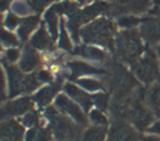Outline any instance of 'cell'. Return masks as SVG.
Listing matches in <instances>:
<instances>
[{
    "label": "cell",
    "instance_id": "15",
    "mask_svg": "<svg viewBox=\"0 0 160 141\" xmlns=\"http://www.w3.org/2000/svg\"><path fill=\"white\" fill-rule=\"evenodd\" d=\"M41 63L40 55L31 47H26L22 60L20 62V68L25 72H31L33 71L38 64Z\"/></svg>",
    "mask_w": 160,
    "mask_h": 141
},
{
    "label": "cell",
    "instance_id": "5",
    "mask_svg": "<svg viewBox=\"0 0 160 141\" xmlns=\"http://www.w3.org/2000/svg\"><path fill=\"white\" fill-rule=\"evenodd\" d=\"M128 118L139 129V130H145L149 127V125L153 121V111L152 109H149L148 106H145L143 104V101L140 99V97L134 98L128 110H127Z\"/></svg>",
    "mask_w": 160,
    "mask_h": 141
},
{
    "label": "cell",
    "instance_id": "34",
    "mask_svg": "<svg viewBox=\"0 0 160 141\" xmlns=\"http://www.w3.org/2000/svg\"><path fill=\"white\" fill-rule=\"evenodd\" d=\"M52 0H31V6L36 13H42L43 9L51 3Z\"/></svg>",
    "mask_w": 160,
    "mask_h": 141
},
{
    "label": "cell",
    "instance_id": "13",
    "mask_svg": "<svg viewBox=\"0 0 160 141\" xmlns=\"http://www.w3.org/2000/svg\"><path fill=\"white\" fill-rule=\"evenodd\" d=\"M23 127L18 121L9 120L0 125V141H22Z\"/></svg>",
    "mask_w": 160,
    "mask_h": 141
},
{
    "label": "cell",
    "instance_id": "11",
    "mask_svg": "<svg viewBox=\"0 0 160 141\" xmlns=\"http://www.w3.org/2000/svg\"><path fill=\"white\" fill-rule=\"evenodd\" d=\"M108 141H139L136 130L124 121H116L110 131Z\"/></svg>",
    "mask_w": 160,
    "mask_h": 141
},
{
    "label": "cell",
    "instance_id": "36",
    "mask_svg": "<svg viewBox=\"0 0 160 141\" xmlns=\"http://www.w3.org/2000/svg\"><path fill=\"white\" fill-rule=\"evenodd\" d=\"M20 57V51L18 48H9L6 51V60L9 62H16Z\"/></svg>",
    "mask_w": 160,
    "mask_h": 141
},
{
    "label": "cell",
    "instance_id": "31",
    "mask_svg": "<svg viewBox=\"0 0 160 141\" xmlns=\"http://www.w3.org/2000/svg\"><path fill=\"white\" fill-rule=\"evenodd\" d=\"M30 6L23 1H16L12 4V11L18 15H27L30 14Z\"/></svg>",
    "mask_w": 160,
    "mask_h": 141
},
{
    "label": "cell",
    "instance_id": "41",
    "mask_svg": "<svg viewBox=\"0 0 160 141\" xmlns=\"http://www.w3.org/2000/svg\"><path fill=\"white\" fill-rule=\"evenodd\" d=\"M36 135H37V130H36V129L28 130V133L26 134V141H35Z\"/></svg>",
    "mask_w": 160,
    "mask_h": 141
},
{
    "label": "cell",
    "instance_id": "38",
    "mask_svg": "<svg viewBox=\"0 0 160 141\" xmlns=\"http://www.w3.org/2000/svg\"><path fill=\"white\" fill-rule=\"evenodd\" d=\"M148 131H149L150 134H154V135L160 136V119L157 120L155 122H153V125H150V126L148 127Z\"/></svg>",
    "mask_w": 160,
    "mask_h": 141
},
{
    "label": "cell",
    "instance_id": "10",
    "mask_svg": "<svg viewBox=\"0 0 160 141\" xmlns=\"http://www.w3.org/2000/svg\"><path fill=\"white\" fill-rule=\"evenodd\" d=\"M31 108H32V100L28 97H23V98L16 99L14 101H10L5 106L0 108V120L5 119V118H9V117L25 114Z\"/></svg>",
    "mask_w": 160,
    "mask_h": 141
},
{
    "label": "cell",
    "instance_id": "3",
    "mask_svg": "<svg viewBox=\"0 0 160 141\" xmlns=\"http://www.w3.org/2000/svg\"><path fill=\"white\" fill-rule=\"evenodd\" d=\"M110 10V5L105 1H96L92 5L85 8L81 11H77L73 15H70V19L68 21V27L72 32V36L75 41H79V27L82 24H86L88 21L95 19L100 14L107 13Z\"/></svg>",
    "mask_w": 160,
    "mask_h": 141
},
{
    "label": "cell",
    "instance_id": "2",
    "mask_svg": "<svg viewBox=\"0 0 160 141\" xmlns=\"http://www.w3.org/2000/svg\"><path fill=\"white\" fill-rule=\"evenodd\" d=\"M116 48L123 60L134 66L140 60L144 48L139 32L133 29L122 31L116 39Z\"/></svg>",
    "mask_w": 160,
    "mask_h": 141
},
{
    "label": "cell",
    "instance_id": "48",
    "mask_svg": "<svg viewBox=\"0 0 160 141\" xmlns=\"http://www.w3.org/2000/svg\"><path fill=\"white\" fill-rule=\"evenodd\" d=\"M79 1H85V0H79Z\"/></svg>",
    "mask_w": 160,
    "mask_h": 141
},
{
    "label": "cell",
    "instance_id": "4",
    "mask_svg": "<svg viewBox=\"0 0 160 141\" xmlns=\"http://www.w3.org/2000/svg\"><path fill=\"white\" fill-rule=\"evenodd\" d=\"M136 76L145 84L154 82L159 76V64L154 52L148 50L143 57L133 66Z\"/></svg>",
    "mask_w": 160,
    "mask_h": 141
},
{
    "label": "cell",
    "instance_id": "26",
    "mask_svg": "<svg viewBox=\"0 0 160 141\" xmlns=\"http://www.w3.org/2000/svg\"><path fill=\"white\" fill-rule=\"evenodd\" d=\"M78 84L80 87H82L84 89L86 90H90V92H96V90H100L103 88V84L98 79H92V78H82L78 81Z\"/></svg>",
    "mask_w": 160,
    "mask_h": 141
},
{
    "label": "cell",
    "instance_id": "45",
    "mask_svg": "<svg viewBox=\"0 0 160 141\" xmlns=\"http://www.w3.org/2000/svg\"><path fill=\"white\" fill-rule=\"evenodd\" d=\"M2 99H4V95H2V94H0V101L2 100Z\"/></svg>",
    "mask_w": 160,
    "mask_h": 141
},
{
    "label": "cell",
    "instance_id": "30",
    "mask_svg": "<svg viewBox=\"0 0 160 141\" xmlns=\"http://www.w3.org/2000/svg\"><path fill=\"white\" fill-rule=\"evenodd\" d=\"M0 41L6 46H16L19 43L15 35H12L11 32H9L4 29H0Z\"/></svg>",
    "mask_w": 160,
    "mask_h": 141
},
{
    "label": "cell",
    "instance_id": "7",
    "mask_svg": "<svg viewBox=\"0 0 160 141\" xmlns=\"http://www.w3.org/2000/svg\"><path fill=\"white\" fill-rule=\"evenodd\" d=\"M56 106L57 109L60 110L62 113H64L65 115H68L69 118H72L74 121H77L80 125H86V117L82 111V109L80 108V105L78 103H75L74 100L69 99L67 95L60 94L57 97L56 99Z\"/></svg>",
    "mask_w": 160,
    "mask_h": 141
},
{
    "label": "cell",
    "instance_id": "1",
    "mask_svg": "<svg viewBox=\"0 0 160 141\" xmlns=\"http://www.w3.org/2000/svg\"><path fill=\"white\" fill-rule=\"evenodd\" d=\"M116 31L115 24L108 19H98L80 30V35L86 43H99L113 48V35Z\"/></svg>",
    "mask_w": 160,
    "mask_h": 141
},
{
    "label": "cell",
    "instance_id": "37",
    "mask_svg": "<svg viewBox=\"0 0 160 141\" xmlns=\"http://www.w3.org/2000/svg\"><path fill=\"white\" fill-rule=\"evenodd\" d=\"M36 76H37V78L40 79V82H51L52 81V74H51L48 71H44V69H41Z\"/></svg>",
    "mask_w": 160,
    "mask_h": 141
},
{
    "label": "cell",
    "instance_id": "22",
    "mask_svg": "<svg viewBox=\"0 0 160 141\" xmlns=\"http://www.w3.org/2000/svg\"><path fill=\"white\" fill-rule=\"evenodd\" d=\"M147 100L152 110L159 113L160 111V81L155 82L152 88L148 90Z\"/></svg>",
    "mask_w": 160,
    "mask_h": 141
},
{
    "label": "cell",
    "instance_id": "35",
    "mask_svg": "<svg viewBox=\"0 0 160 141\" xmlns=\"http://www.w3.org/2000/svg\"><path fill=\"white\" fill-rule=\"evenodd\" d=\"M19 22H20V19H19L16 15L9 14V15L6 16V19H5V26L11 30V29H15V27L19 25Z\"/></svg>",
    "mask_w": 160,
    "mask_h": 141
},
{
    "label": "cell",
    "instance_id": "39",
    "mask_svg": "<svg viewBox=\"0 0 160 141\" xmlns=\"http://www.w3.org/2000/svg\"><path fill=\"white\" fill-rule=\"evenodd\" d=\"M5 85H6L5 76H4V72L0 67V94H2V95H4V92H5Z\"/></svg>",
    "mask_w": 160,
    "mask_h": 141
},
{
    "label": "cell",
    "instance_id": "33",
    "mask_svg": "<svg viewBox=\"0 0 160 141\" xmlns=\"http://www.w3.org/2000/svg\"><path fill=\"white\" fill-rule=\"evenodd\" d=\"M35 141H53L52 133L48 129H41V130L37 131Z\"/></svg>",
    "mask_w": 160,
    "mask_h": 141
},
{
    "label": "cell",
    "instance_id": "44",
    "mask_svg": "<svg viewBox=\"0 0 160 141\" xmlns=\"http://www.w3.org/2000/svg\"><path fill=\"white\" fill-rule=\"evenodd\" d=\"M157 52H158V56L160 57V43L157 46Z\"/></svg>",
    "mask_w": 160,
    "mask_h": 141
},
{
    "label": "cell",
    "instance_id": "40",
    "mask_svg": "<svg viewBox=\"0 0 160 141\" xmlns=\"http://www.w3.org/2000/svg\"><path fill=\"white\" fill-rule=\"evenodd\" d=\"M150 13H152L153 15H158L160 18V0H155V1H154L153 9L150 10Z\"/></svg>",
    "mask_w": 160,
    "mask_h": 141
},
{
    "label": "cell",
    "instance_id": "29",
    "mask_svg": "<svg viewBox=\"0 0 160 141\" xmlns=\"http://www.w3.org/2000/svg\"><path fill=\"white\" fill-rule=\"evenodd\" d=\"M92 103L100 109V110H106L108 108V103H110V97L106 93H99L95 94L92 97Z\"/></svg>",
    "mask_w": 160,
    "mask_h": 141
},
{
    "label": "cell",
    "instance_id": "46",
    "mask_svg": "<svg viewBox=\"0 0 160 141\" xmlns=\"http://www.w3.org/2000/svg\"><path fill=\"white\" fill-rule=\"evenodd\" d=\"M0 51H1V45H0Z\"/></svg>",
    "mask_w": 160,
    "mask_h": 141
},
{
    "label": "cell",
    "instance_id": "6",
    "mask_svg": "<svg viewBox=\"0 0 160 141\" xmlns=\"http://www.w3.org/2000/svg\"><path fill=\"white\" fill-rule=\"evenodd\" d=\"M47 118L52 122L56 135L60 139H73L75 136V126L68 118L60 115L54 108H48L46 111Z\"/></svg>",
    "mask_w": 160,
    "mask_h": 141
},
{
    "label": "cell",
    "instance_id": "17",
    "mask_svg": "<svg viewBox=\"0 0 160 141\" xmlns=\"http://www.w3.org/2000/svg\"><path fill=\"white\" fill-rule=\"evenodd\" d=\"M59 87H60V83H54L53 85H49V87H44L42 88L41 90H38L33 99L36 100V103L40 105V106H46L47 104H49L51 100L53 99V97L57 94V92L59 90Z\"/></svg>",
    "mask_w": 160,
    "mask_h": 141
},
{
    "label": "cell",
    "instance_id": "19",
    "mask_svg": "<svg viewBox=\"0 0 160 141\" xmlns=\"http://www.w3.org/2000/svg\"><path fill=\"white\" fill-rule=\"evenodd\" d=\"M75 53L92 61H100L101 62V61L106 60V52L100 50V48H98V47H94V46H82V47H79L75 51Z\"/></svg>",
    "mask_w": 160,
    "mask_h": 141
},
{
    "label": "cell",
    "instance_id": "9",
    "mask_svg": "<svg viewBox=\"0 0 160 141\" xmlns=\"http://www.w3.org/2000/svg\"><path fill=\"white\" fill-rule=\"evenodd\" d=\"M150 0H115L112 6L113 14H143L149 10Z\"/></svg>",
    "mask_w": 160,
    "mask_h": 141
},
{
    "label": "cell",
    "instance_id": "27",
    "mask_svg": "<svg viewBox=\"0 0 160 141\" xmlns=\"http://www.w3.org/2000/svg\"><path fill=\"white\" fill-rule=\"evenodd\" d=\"M59 47L65 51H72V41L67 32L64 21L60 22V35H59Z\"/></svg>",
    "mask_w": 160,
    "mask_h": 141
},
{
    "label": "cell",
    "instance_id": "28",
    "mask_svg": "<svg viewBox=\"0 0 160 141\" xmlns=\"http://www.w3.org/2000/svg\"><path fill=\"white\" fill-rule=\"evenodd\" d=\"M90 120L98 126H106L108 124L107 117L101 111L100 109H94L90 111Z\"/></svg>",
    "mask_w": 160,
    "mask_h": 141
},
{
    "label": "cell",
    "instance_id": "47",
    "mask_svg": "<svg viewBox=\"0 0 160 141\" xmlns=\"http://www.w3.org/2000/svg\"><path fill=\"white\" fill-rule=\"evenodd\" d=\"M0 22H1V16H0Z\"/></svg>",
    "mask_w": 160,
    "mask_h": 141
},
{
    "label": "cell",
    "instance_id": "21",
    "mask_svg": "<svg viewBox=\"0 0 160 141\" xmlns=\"http://www.w3.org/2000/svg\"><path fill=\"white\" fill-rule=\"evenodd\" d=\"M107 136V129L106 126H91L89 127L84 135H82V141H105Z\"/></svg>",
    "mask_w": 160,
    "mask_h": 141
},
{
    "label": "cell",
    "instance_id": "18",
    "mask_svg": "<svg viewBox=\"0 0 160 141\" xmlns=\"http://www.w3.org/2000/svg\"><path fill=\"white\" fill-rule=\"evenodd\" d=\"M31 46L35 48H38V50H52L53 39L48 35L46 29L42 26L31 39Z\"/></svg>",
    "mask_w": 160,
    "mask_h": 141
},
{
    "label": "cell",
    "instance_id": "24",
    "mask_svg": "<svg viewBox=\"0 0 160 141\" xmlns=\"http://www.w3.org/2000/svg\"><path fill=\"white\" fill-rule=\"evenodd\" d=\"M78 8H79V5L77 3L64 1V3H59V4L53 5L51 9L54 13H57V14H69V15H73L74 13L78 11Z\"/></svg>",
    "mask_w": 160,
    "mask_h": 141
},
{
    "label": "cell",
    "instance_id": "12",
    "mask_svg": "<svg viewBox=\"0 0 160 141\" xmlns=\"http://www.w3.org/2000/svg\"><path fill=\"white\" fill-rule=\"evenodd\" d=\"M4 66L6 68V73L9 77V90H10V97H15L18 94H20L25 89V79L26 77L21 73L20 71L14 67L8 64L6 62H4Z\"/></svg>",
    "mask_w": 160,
    "mask_h": 141
},
{
    "label": "cell",
    "instance_id": "25",
    "mask_svg": "<svg viewBox=\"0 0 160 141\" xmlns=\"http://www.w3.org/2000/svg\"><path fill=\"white\" fill-rule=\"evenodd\" d=\"M140 19L137 16H133V15H124V16H121L117 24L118 26L124 29V30H132L134 29L137 25H140Z\"/></svg>",
    "mask_w": 160,
    "mask_h": 141
},
{
    "label": "cell",
    "instance_id": "8",
    "mask_svg": "<svg viewBox=\"0 0 160 141\" xmlns=\"http://www.w3.org/2000/svg\"><path fill=\"white\" fill-rule=\"evenodd\" d=\"M139 35L150 45L160 42V18H144L140 21Z\"/></svg>",
    "mask_w": 160,
    "mask_h": 141
},
{
    "label": "cell",
    "instance_id": "16",
    "mask_svg": "<svg viewBox=\"0 0 160 141\" xmlns=\"http://www.w3.org/2000/svg\"><path fill=\"white\" fill-rule=\"evenodd\" d=\"M68 67L70 68V71H72L74 77L103 73V71H101L96 67H92V66H90V64H88L85 62H81V61H72V62L68 63Z\"/></svg>",
    "mask_w": 160,
    "mask_h": 141
},
{
    "label": "cell",
    "instance_id": "14",
    "mask_svg": "<svg viewBox=\"0 0 160 141\" xmlns=\"http://www.w3.org/2000/svg\"><path fill=\"white\" fill-rule=\"evenodd\" d=\"M67 94L75 101L78 103L81 108H84L85 110H89L92 105V97H90L88 93H85L84 90H81L80 88H78L75 84L72 83H67L64 87Z\"/></svg>",
    "mask_w": 160,
    "mask_h": 141
},
{
    "label": "cell",
    "instance_id": "42",
    "mask_svg": "<svg viewBox=\"0 0 160 141\" xmlns=\"http://www.w3.org/2000/svg\"><path fill=\"white\" fill-rule=\"evenodd\" d=\"M142 141H160V136L150 134V135H145L142 138Z\"/></svg>",
    "mask_w": 160,
    "mask_h": 141
},
{
    "label": "cell",
    "instance_id": "32",
    "mask_svg": "<svg viewBox=\"0 0 160 141\" xmlns=\"http://www.w3.org/2000/svg\"><path fill=\"white\" fill-rule=\"evenodd\" d=\"M22 122L26 125V126H30V127H35L38 125L40 122V118L36 113H27L23 119H22Z\"/></svg>",
    "mask_w": 160,
    "mask_h": 141
},
{
    "label": "cell",
    "instance_id": "23",
    "mask_svg": "<svg viewBox=\"0 0 160 141\" xmlns=\"http://www.w3.org/2000/svg\"><path fill=\"white\" fill-rule=\"evenodd\" d=\"M46 22L48 25V31L54 40L58 36V14L49 9L46 13Z\"/></svg>",
    "mask_w": 160,
    "mask_h": 141
},
{
    "label": "cell",
    "instance_id": "43",
    "mask_svg": "<svg viewBox=\"0 0 160 141\" xmlns=\"http://www.w3.org/2000/svg\"><path fill=\"white\" fill-rule=\"evenodd\" d=\"M10 5V0H0V11H5L6 9H9Z\"/></svg>",
    "mask_w": 160,
    "mask_h": 141
},
{
    "label": "cell",
    "instance_id": "20",
    "mask_svg": "<svg viewBox=\"0 0 160 141\" xmlns=\"http://www.w3.org/2000/svg\"><path fill=\"white\" fill-rule=\"evenodd\" d=\"M40 18L38 16H28L21 22L20 27H19V37L21 40H27L30 34L33 31V29L38 25Z\"/></svg>",
    "mask_w": 160,
    "mask_h": 141
}]
</instances>
